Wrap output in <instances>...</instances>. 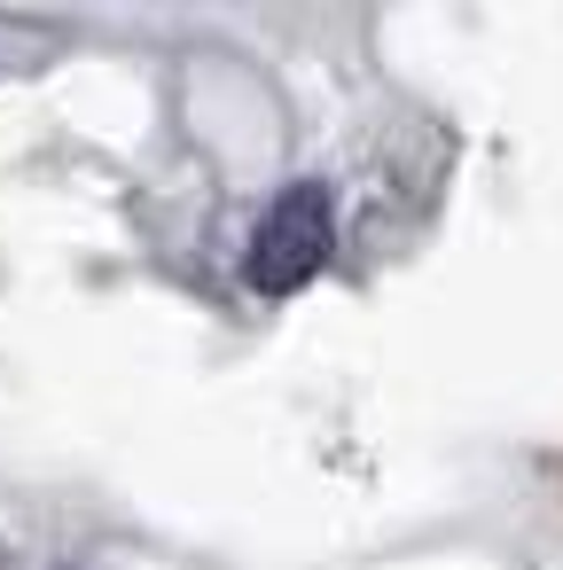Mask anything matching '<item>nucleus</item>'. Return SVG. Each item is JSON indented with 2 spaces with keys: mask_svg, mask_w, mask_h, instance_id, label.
<instances>
[{
  "mask_svg": "<svg viewBox=\"0 0 563 570\" xmlns=\"http://www.w3.org/2000/svg\"><path fill=\"white\" fill-rule=\"evenodd\" d=\"M329 250H337V196H329V180H290L259 212V227H251L243 282L266 289V297H290V289H305L329 266Z\"/></svg>",
  "mask_w": 563,
  "mask_h": 570,
  "instance_id": "nucleus-1",
  "label": "nucleus"
}]
</instances>
